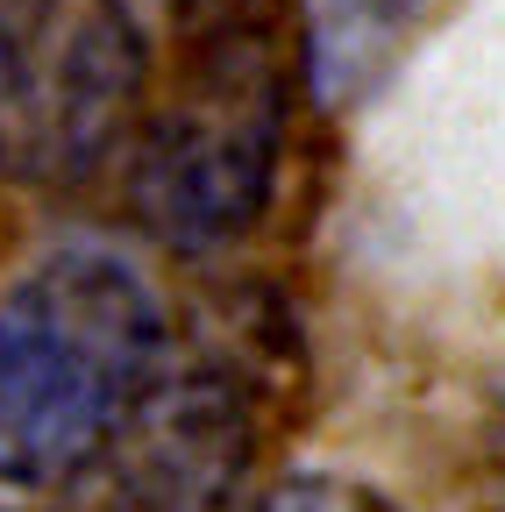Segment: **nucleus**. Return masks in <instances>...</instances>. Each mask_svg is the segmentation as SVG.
I'll list each match as a JSON object with an SVG mask.
<instances>
[{
    "label": "nucleus",
    "mask_w": 505,
    "mask_h": 512,
    "mask_svg": "<svg viewBox=\"0 0 505 512\" xmlns=\"http://www.w3.org/2000/svg\"><path fill=\"white\" fill-rule=\"evenodd\" d=\"M171 313L100 242L50 249L0 299V484L65 491L164 384Z\"/></svg>",
    "instance_id": "obj_1"
},
{
    "label": "nucleus",
    "mask_w": 505,
    "mask_h": 512,
    "mask_svg": "<svg viewBox=\"0 0 505 512\" xmlns=\"http://www.w3.org/2000/svg\"><path fill=\"white\" fill-rule=\"evenodd\" d=\"M285 107V43L264 0L214 8L136 143V221L164 249H221L257 228L285 157Z\"/></svg>",
    "instance_id": "obj_2"
},
{
    "label": "nucleus",
    "mask_w": 505,
    "mask_h": 512,
    "mask_svg": "<svg viewBox=\"0 0 505 512\" xmlns=\"http://www.w3.org/2000/svg\"><path fill=\"white\" fill-rule=\"evenodd\" d=\"M143 93L150 43L121 0H0V178H93Z\"/></svg>",
    "instance_id": "obj_3"
},
{
    "label": "nucleus",
    "mask_w": 505,
    "mask_h": 512,
    "mask_svg": "<svg viewBox=\"0 0 505 512\" xmlns=\"http://www.w3.org/2000/svg\"><path fill=\"white\" fill-rule=\"evenodd\" d=\"M249 463V406L228 377H164L57 512H221Z\"/></svg>",
    "instance_id": "obj_4"
},
{
    "label": "nucleus",
    "mask_w": 505,
    "mask_h": 512,
    "mask_svg": "<svg viewBox=\"0 0 505 512\" xmlns=\"http://www.w3.org/2000/svg\"><path fill=\"white\" fill-rule=\"evenodd\" d=\"M406 22H413V0H321L313 36H306L313 43V86L328 100L363 93L392 64Z\"/></svg>",
    "instance_id": "obj_5"
},
{
    "label": "nucleus",
    "mask_w": 505,
    "mask_h": 512,
    "mask_svg": "<svg viewBox=\"0 0 505 512\" xmlns=\"http://www.w3.org/2000/svg\"><path fill=\"white\" fill-rule=\"evenodd\" d=\"M242 512H399L377 484H356V477H335V470H299L285 484H271L264 498H249Z\"/></svg>",
    "instance_id": "obj_6"
}]
</instances>
